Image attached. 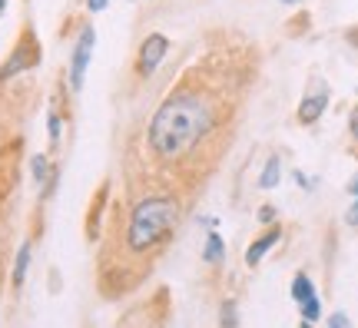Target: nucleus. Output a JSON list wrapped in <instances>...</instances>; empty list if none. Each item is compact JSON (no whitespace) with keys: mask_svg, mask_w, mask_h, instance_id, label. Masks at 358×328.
<instances>
[{"mask_svg":"<svg viewBox=\"0 0 358 328\" xmlns=\"http://www.w3.org/2000/svg\"><path fill=\"white\" fill-rule=\"evenodd\" d=\"M60 127H64V123H60V113H57V110L50 106V113H47V133H50V150H57V146H60Z\"/></svg>","mask_w":358,"mask_h":328,"instance_id":"4468645a","label":"nucleus"},{"mask_svg":"<svg viewBox=\"0 0 358 328\" xmlns=\"http://www.w3.org/2000/svg\"><path fill=\"white\" fill-rule=\"evenodd\" d=\"M308 295H315V285H312V278H308L306 272H299V276L292 278V299L295 302H302V299H308Z\"/></svg>","mask_w":358,"mask_h":328,"instance_id":"ddd939ff","label":"nucleus"},{"mask_svg":"<svg viewBox=\"0 0 358 328\" xmlns=\"http://www.w3.org/2000/svg\"><path fill=\"white\" fill-rule=\"evenodd\" d=\"M348 192H352V209L345 213V222L348 226H355L358 229V176L348 183Z\"/></svg>","mask_w":358,"mask_h":328,"instance_id":"2eb2a0df","label":"nucleus"},{"mask_svg":"<svg viewBox=\"0 0 358 328\" xmlns=\"http://www.w3.org/2000/svg\"><path fill=\"white\" fill-rule=\"evenodd\" d=\"M325 106H329V90L322 87L319 93H308L306 100L299 103V123H315V120H322V113H325Z\"/></svg>","mask_w":358,"mask_h":328,"instance_id":"423d86ee","label":"nucleus"},{"mask_svg":"<svg viewBox=\"0 0 358 328\" xmlns=\"http://www.w3.org/2000/svg\"><path fill=\"white\" fill-rule=\"evenodd\" d=\"M279 3H299V0H279Z\"/></svg>","mask_w":358,"mask_h":328,"instance_id":"5701e85b","label":"nucleus"},{"mask_svg":"<svg viewBox=\"0 0 358 328\" xmlns=\"http://www.w3.org/2000/svg\"><path fill=\"white\" fill-rule=\"evenodd\" d=\"M299 308H302V325H315L322 315V302H319V295H308V299H302L299 302Z\"/></svg>","mask_w":358,"mask_h":328,"instance_id":"9b49d317","label":"nucleus"},{"mask_svg":"<svg viewBox=\"0 0 358 328\" xmlns=\"http://www.w3.org/2000/svg\"><path fill=\"white\" fill-rule=\"evenodd\" d=\"M222 255H226V242L219 232H209V239H206V249H203V259L209 265H219L222 262Z\"/></svg>","mask_w":358,"mask_h":328,"instance_id":"9d476101","label":"nucleus"},{"mask_svg":"<svg viewBox=\"0 0 358 328\" xmlns=\"http://www.w3.org/2000/svg\"><path fill=\"white\" fill-rule=\"evenodd\" d=\"M259 222L272 226V222H275V209H272V206H262V209H259Z\"/></svg>","mask_w":358,"mask_h":328,"instance_id":"a211bd4d","label":"nucleus"},{"mask_svg":"<svg viewBox=\"0 0 358 328\" xmlns=\"http://www.w3.org/2000/svg\"><path fill=\"white\" fill-rule=\"evenodd\" d=\"M93 47H96V30L87 24L83 30H80L73 53H70V90H73V93L83 90V80H87V66H90V57H93Z\"/></svg>","mask_w":358,"mask_h":328,"instance_id":"20e7f679","label":"nucleus"},{"mask_svg":"<svg viewBox=\"0 0 358 328\" xmlns=\"http://www.w3.org/2000/svg\"><path fill=\"white\" fill-rule=\"evenodd\" d=\"M169 53V37L166 34H150V37L140 43V53H136V73L146 80L159 70V64L166 60Z\"/></svg>","mask_w":358,"mask_h":328,"instance_id":"39448f33","label":"nucleus"},{"mask_svg":"<svg viewBox=\"0 0 358 328\" xmlns=\"http://www.w3.org/2000/svg\"><path fill=\"white\" fill-rule=\"evenodd\" d=\"M348 129H352V136L358 139V106L352 110V116H348Z\"/></svg>","mask_w":358,"mask_h":328,"instance_id":"aec40b11","label":"nucleus"},{"mask_svg":"<svg viewBox=\"0 0 358 328\" xmlns=\"http://www.w3.org/2000/svg\"><path fill=\"white\" fill-rule=\"evenodd\" d=\"M27 269H30V242H24L17 249V259H13V289L20 292L27 282Z\"/></svg>","mask_w":358,"mask_h":328,"instance_id":"6e6552de","label":"nucleus"},{"mask_svg":"<svg viewBox=\"0 0 358 328\" xmlns=\"http://www.w3.org/2000/svg\"><path fill=\"white\" fill-rule=\"evenodd\" d=\"M182 202L176 192H150L129 206V215L123 222V249L129 259H143L163 249L179 229Z\"/></svg>","mask_w":358,"mask_h":328,"instance_id":"f03ea898","label":"nucleus"},{"mask_svg":"<svg viewBox=\"0 0 358 328\" xmlns=\"http://www.w3.org/2000/svg\"><path fill=\"white\" fill-rule=\"evenodd\" d=\"M219 325H239V315H236V302H222V315H219Z\"/></svg>","mask_w":358,"mask_h":328,"instance_id":"dca6fc26","label":"nucleus"},{"mask_svg":"<svg viewBox=\"0 0 358 328\" xmlns=\"http://www.w3.org/2000/svg\"><path fill=\"white\" fill-rule=\"evenodd\" d=\"M279 239H282V229H279V226L268 229L266 236H259V239L249 245V252H245V265H252V269H256V265L266 259V252H268V249H272V245H275Z\"/></svg>","mask_w":358,"mask_h":328,"instance_id":"0eeeda50","label":"nucleus"},{"mask_svg":"<svg viewBox=\"0 0 358 328\" xmlns=\"http://www.w3.org/2000/svg\"><path fill=\"white\" fill-rule=\"evenodd\" d=\"M279 179H282V159L279 156H268L266 169H262V176H259V190H275Z\"/></svg>","mask_w":358,"mask_h":328,"instance_id":"1a4fd4ad","label":"nucleus"},{"mask_svg":"<svg viewBox=\"0 0 358 328\" xmlns=\"http://www.w3.org/2000/svg\"><path fill=\"white\" fill-rule=\"evenodd\" d=\"M106 3H110V0H87V10L90 13H100V10H106Z\"/></svg>","mask_w":358,"mask_h":328,"instance_id":"6ab92c4d","label":"nucleus"},{"mask_svg":"<svg viewBox=\"0 0 358 328\" xmlns=\"http://www.w3.org/2000/svg\"><path fill=\"white\" fill-rule=\"evenodd\" d=\"M40 64V43H37V34L34 30H27L24 40L17 43V50L3 60V66H0V83L3 80H13L17 73H24V70H30V66Z\"/></svg>","mask_w":358,"mask_h":328,"instance_id":"7ed1b4c3","label":"nucleus"},{"mask_svg":"<svg viewBox=\"0 0 358 328\" xmlns=\"http://www.w3.org/2000/svg\"><path fill=\"white\" fill-rule=\"evenodd\" d=\"M50 169H53V166H50V159H47L43 152H37V156L30 159V173H34V183H37V186H43V183H47Z\"/></svg>","mask_w":358,"mask_h":328,"instance_id":"f8f14e48","label":"nucleus"},{"mask_svg":"<svg viewBox=\"0 0 358 328\" xmlns=\"http://www.w3.org/2000/svg\"><path fill=\"white\" fill-rule=\"evenodd\" d=\"M3 7H7V0H0V13H3Z\"/></svg>","mask_w":358,"mask_h":328,"instance_id":"4be33fe9","label":"nucleus"},{"mask_svg":"<svg viewBox=\"0 0 358 328\" xmlns=\"http://www.w3.org/2000/svg\"><path fill=\"white\" fill-rule=\"evenodd\" d=\"M329 325H332V328H348V325H352V318H348L345 312H335V315L329 318Z\"/></svg>","mask_w":358,"mask_h":328,"instance_id":"f3484780","label":"nucleus"},{"mask_svg":"<svg viewBox=\"0 0 358 328\" xmlns=\"http://www.w3.org/2000/svg\"><path fill=\"white\" fill-rule=\"evenodd\" d=\"M345 37H348V43H352V47H358V27H355V30H348Z\"/></svg>","mask_w":358,"mask_h":328,"instance_id":"412c9836","label":"nucleus"},{"mask_svg":"<svg viewBox=\"0 0 358 328\" xmlns=\"http://www.w3.org/2000/svg\"><path fill=\"white\" fill-rule=\"evenodd\" d=\"M243 80H236L226 60L206 57L169 90L153 110L146 127V150L163 169H203L206 150H222V136L236 116V97Z\"/></svg>","mask_w":358,"mask_h":328,"instance_id":"f257e3e1","label":"nucleus"}]
</instances>
